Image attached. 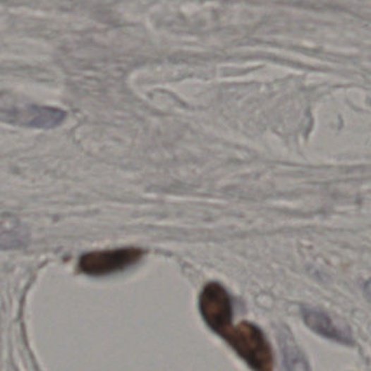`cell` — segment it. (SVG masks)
<instances>
[{
    "label": "cell",
    "mask_w": 371,
    "mask_h": 371,
    "mask_svg": "<svg viewBox=\"0 0 371 371\" xmlns=\"http://www.w3.org/2000/svg\"><path fill=\"white\" fill-rule=\"evenodd\" d=\"M66 114L58 108L29 104L0 93V121L34 129H54L65 121Z\"/></svg>",
    "instance_id": "obj_2"
},
{
    "label": "cell",
    "mask_w": 371,
    "mask_h": 371,
    "mask_svg": "<svg viewBox=\"0 0 371 371\" xmlns=\"http://www.w3.org/2000/svg\"><path fill=\"white\" fill-rule=\"evenodd\" d=\"M200 310L206 324L221 338L231 328L233 319L232 298L228 291L218 282H209L202 288Z\"/></svg>",
    "instance_id": "obj_4"
},
{
    "label": "cell",
    "mask_w": 371,
    "mask_h": 371,
    "mask_svg": "<svg viewBox=\"0 0 371 371\" xmlns=\"http://www.w3.org/2000/svg\"><path fill=\"white\" fill-rule=\"evenodd\" d=\"M28 242V230L19 221L0 222V250L23 248Z\"/></svg>",
    "instance_id": "obj_6"
},
{
    "label": "cell",
    "mask_w": 371,
    "mask_h": 371,
    "mask_svg": "<svg viewBox=\"0 0 371 371\" xmlns=\"http://www.w3.org/2000/svg\"><path fill=\"white\" fill-rule=\"evenodd\" d=\"M222 338L250 368L257 371L274 369L272 346L258 327L248 322H241L229 329Z\"/></svg>",
    "instance_id": "obj_1"
},
{
    "label": "cell",
    "mask_w": 371,
    "mask_h": 371,
    "mask_svg": "<svg viewBox=\"0 0 371 371\" xmlns=\"http://www.w3.org/2000/svg\"><path fill=\"white\" fill-rule=\"evenodd\" d=\"M303 318L305 324L316 334L343 344H352V338L348 331L334 324V319H331L326 312L312 308H305L303 310Z\"/></svg>",
    "instance_id": "obj_5"
},
{
    "label": "cell",
    "mask_w": 371,
    "mask_h": 371,
    "mask_svg": "<svg viewBox=\"0 0 371 371\" xmlns=\"http://www.w3.org/2000/svg\"><path fill=\"white\" fill-rule=\"evenodd\" d=\"M144 256V250L138 248L96 250L83 255L79 262L82 274L90 276H107L129 269Z\"/></svg>",
    "instance_id": "obj_3"
}]
</instances>
